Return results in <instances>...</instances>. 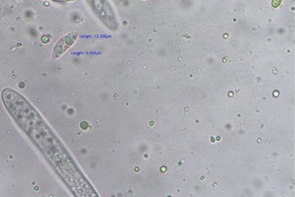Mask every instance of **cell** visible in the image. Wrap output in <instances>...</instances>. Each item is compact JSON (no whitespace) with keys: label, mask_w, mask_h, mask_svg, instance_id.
<instances>
[{"label":"cell","mask_w":295,"mask_h":197,"mask_svg":"<svg viewBox=\"0 0 295 197\" xmlns=\"http://www.w3.org/2000/svg\"><path fill=\"white\" fill-rule=\"evenodd\" d=\"M2 98L10 115L72 193L76 197L97 196L61 141L32 105L11 89L4 90Z\"/></svg>","instance_id":"6da1fadb"},{"label":"cell","mask_w":295,"mask_h":197,"mask_svg":"<svg viewBox=\"0 0 295 197\" xmlns=\"http://www.w3.org/2000/svg\"><path fill=\"white\" fill-rule=\"evenodd\" d=\"M79 37L78 33L73 32L60 38L53 50V58L58 59L61 55H64L70 48L74 45Z\"/></svg>","instance_id":"7a4b0ae2"},{"label":"cell","mask_w":295,"mask_h":197,"mask_svg":"<svg viewBox=\"0 0 295 197\" xmlns=\"http://www.w3.org/2000/svg\"><path fill=\"white\" fill-rule=\"evenodd\" d=\"M282 0H273V5L275 8H277L281 4Z\"/></svg>","instance_id":"3957f363"},{"label":"cell","mask_w":295,"mask_h":197,"mask_svg":"<svg viewBox=\"0 0 295 197\" xmlns=\"http://www.w3.org/2000/svg\"><path fill=\"white\" fill-rule=\"evenodd\" d=\"M50 1H53V2H74L75 0H50Z\"/></svg>","instance_id":"277c9868"}]
</instances>
